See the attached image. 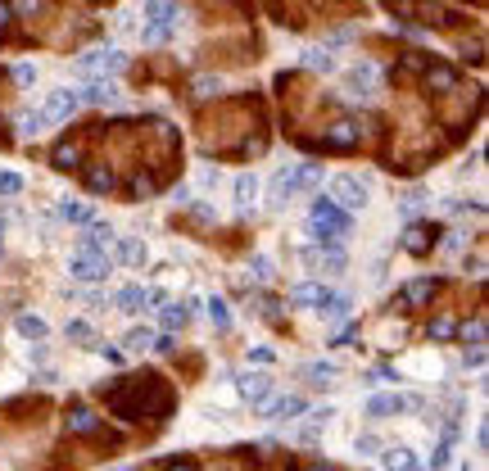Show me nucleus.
Instances as JSON below:
<instances>
[{"mask_svg": "<svg viewBox=\"0 0 489 471\" xmlns=\"http://www.w3.org/2000/svg\"><path fill=\"white\" fill-rule=\"evenodd\" d=\"M313 236L326 240V245H340L349 236V213L340 204H331V200H317L313 204Z\"/></svg>", "mask_w": 489, "mask_h": 471, "instance_id": "1", "label": "nucleus"}, {"mask_svg": "<svg viewBox=\"0 0 489 471\" xmlns=\"http://www.w3.org/2000/svg\"><path fill=\"white\" fill-rule=\"evenodd\" d=\"M145 18H150V28H145V41H168L177 28V0H145Z\"/></svg>", "mask_w": 489, "mask_h": 471, "instance_id": "2", "label": "nucleus"}, {"mask_svg": "<svg viewBox=\"0 0 489 471\" xmlns=\"http://www.w3.org/2000/svg\"><path fill=\"white\" fill-rule=\"evenodd\" d=\"M68 272L77 281H91V286H95V281H104L109 272H114V263H109V254H100V250H77L72 263H68Z\"/></svg>", "mask_w": 489, "mask_h": 471, "instance_id": "3", "label": "nucleus"}, {"mask_svg": "<svg viewBox=\"0 0 489 471\" xmlns=\"http://www.w3.org/2000/svg\"><path fill=\"white\" fill-rule=\"evenodd\" d=\"M122 64H127V59H122V51H114V46H109V51H91V55L77 59V68L87 73V78H109V73H122Z\"/></svg>", "mask_w": 489, "mask_h": 471, "instance_id": "4", "label": "nucleus"}, {"mask_svg": "<svg viewBox=\"0 0 489 471\" xmlns=\"http://www.w3.org/2000/svg\"><path fill=\"white\" fill-rule=\"evenodd\" d=\"M331 204H340L349 213V208H362L367 204V186L358 177H335L331 181Z\"/></svg>", "mask_w": 489, "mask_h": 471, "instance_id": "5", "label": "nucleus"}, {"mask_svg": "<svg viewBox=\"0 0 489 471\" xmlns=\"http://www.w3.org/2000/svg\"><path fill=\"white\" fill-rule=\"evenodd\" d=\"M77 91H68V86H64V91H50V100H45V109H41V114H45V122H64V118H72V114H77Z\"/></svg>", "mask_w": 489, "mask_h": 471, "instance_id": "6", "label": "nucleus"}, {"mask_svg": "<svg viewBox=\"0 0 489 471\" xmlns=\"http://www.w3.org/2000/svg\"><path fill=\"white\" fill-rule=\"evenodd\" d=\"M158 300H163V295H158V290H141V286H127V290H122L118 295V300H114V308H118V313H141V308H150V304H158Z\"/></svg>", "mask_w": 489, "mask_h": 471, "instance_id": "7", "label": "nucleus"}, {"mask_svg": "<svg viewBox=\"0 0 489 471\" xmlns=\"http://www.w3.org/2000/svg\"><path fill=\"white\" fill-rule=\"evenodd\" d=\"M240 394L249 403H263L267 394H272V376H267V371H244V376H240Z\"/></svg>", "mask_w": 489, "mask_h": 471, "instance_id": "8", "label": "nucleus"}, {"mask_svg": "<svg viewBox=\"0 0 489 471\" xmlns=\"http://www.w3.org/2000/svg\"><path fill=\"white\" fill-rule=\"evenodd\" d=\"M403 408H408V399H403V394H376V399H367V417H399Z\"/></svg>", "mask_w": 489, "mask_h": 471, "instance_id": "9", "label": "nucleus"}, {"mask_svg": "<svg viewBox=\"0 0 489 471\" xmlns=\"http://www.w3.org/2000/svg\"><path fill=\"white\" fill-rule=\"evenodd\" d=\"M77 100H91V105H114V100H118V86L109 82V78H95V82H87V91H77Z\"/></svg>", "mask_w": 489, "mask_h": 471, "instance_id": "10", "label": "nucleus"}, {"mask_svg": "<svg viewBox=\"0 0 489 471\" xmlns=\"http://www.w3.org/2000/svg\"><path fill=\"white\" fill-rule=\"evenodd\" d=\"M326 295H331L326 286H317V281H303V286L290 290V300H295L299 308H322V304H326Z\"/></svg>", "mask_w": 489, "mask_h": 471, "instance_id": "11", "label": "nucleus"}, {"mask_svg": "<svg viewBox=\"0 0 489 471\" xmlns=\"http://www.w3.org/2000/svg\"><path fill=\"white\" fill-rule=\"evenodd\" d=\"M290 200H295V177H290V168H281L276 177H272V200H267V204H272V208H286Z\"/></svg>", "mask_w": 489, "mask_h": 471, "instance_id": "12", "label": "nucleus"}, {"mask_svg": "<svg viewBox=\"0 0 489 471\" xmlns=\"http://www.w3.org/2000/svg\"><path fill=\"white\" fill-rule=\"evenodd\" d=\"M303 258H308V268H322L326 277H335V272H345V254H340V250H322V254H317V250H308Z\"/></svg>", "mask_w": 489, "mask_h": 471, "instance_id": "13", "label": "nucleus"}, {"mask_svg": "<svg viewBox=\"0 0 489 471\" xmlns=\"http://www.w3.org/2000/svg\"><path fill=\"white\" fill-rule=\"evenodd\" d=\"M114 245H118V263H127V268H141L145 263V245L141 240H131V236H114Z\"/></svg>", "mask_w": 489, "mask_h": 471, "instance_id": "14", "label": "nucleus"}, {"mask_svg": "<svg viewBox=\"0 0 489 471\" xmlns=\"http://www.w3.org/2000/svg\"><path fill=\"white\" fill-rule=\"evenodd\" d=\"M104 245H114V227H109V222H91L87 236H82V250H100L104 254Z\"/></svg>", "mask_w": 489, "mask_h": 471, "instance_id": "15", "label": "nucleus"}, {"mask_svg": "<svg viewBox=\"0 0 489 471\" xmlns=\"http://www.w3.org/2000/svg\"><path fill=\"white\" fill-rule=\"evenodd\" d=\"M349 308H353L349 295H335V290H331V295H326V304L317 308V313H322L326 322H345V317H349Z\"/></svg>", "mask_w": 489, "mask_h": 471, "instance_id": "16", "label": "nucleus"}, {"mask_svg": "<svg viewBox=\"0 0 489 471\" xmlns=\"http://www.w3.org/2000/svg\"><path fill=\"white\" fill-rule=\"evenodd\" d=\"M431 245H435L431 227H408V236H403V250H408V254H426Z\"/></svg>", "mask_w": 489, "mask_h": 471, "instance_id": "17", "label": "nucleus"}, {"mask_svg": "<svg viewBox=\"0 0 489 471\" xmlns=\"http://www.w3.org/2000/svg\"><path fill=\"white\" fill-rule=\"evenodd\" d=\"M381 467L385 471H417V457H412V449H385Z\"/></svg>", "mask_w": 489, "mask_h": 471, "instance_id": "18", "label": "nucleus"}, {"mask_svg": "<svg viewBox=\"0 0 489 471\" xmlns=\"http://www.w3.org/2000/svg\"><path fill=\"white\" fill-rule=\"evenodd\" d=\"M349 82H353V95H372V86H376V68H372V64H353Z\"/></svg>", "mask_w": 489, "mask_h": 471, "instance_id": "19", "label": "nucleus"}, {"mask_svg": "<svg viewBox=\"0 0 489 471\" xmlns=\"http://www.w3.org/2000/svg\"><path fill=\"white\" fill-rule=\"evenodd\" d=\"M254 195H259V177H254V172H240L236 177V204L254 208Z\"/></svg>", "mask_w": 489, "mask_h": 471, "instance_id": "20", "label": "nucleus"}, {"mask_svg": "<svg viewBox=\"0 0 489 471\" xmlns=\"http://www.w3.org/2000/svg\"><path fill=\"white\" fill-rule=\"evenodd\" d=\"M295 413H303V399H295V394H286V399L263 408V417H295Z\"/></svg>", "mask_w": 489, "mask_h": 471, "instance_id": "21", "label": "nucleus"}, {"mask_svg": "<svg viewBox=\"0 0 489 471\" xmlns=\"http://www.w3.org/2000/svg\"><path fill=\"white\" fill-rule=\"evenodd\" d=\"M100 421H95V413H87V408H72L68 413V430L72 435H87V430H95Z\"/></svg>", "mask_w": 489, "mask_h": 471, "instance_id": "22", "label": "nucleus"}, {"mask_svg": "<svg viewBox=\"0 0 489 471\" xmlns=\"http://www.w3.org/2000/svg\"><path fill=\"white\" fill-rule=\"evenodd\" d=\"M190 322V304H168L163 308V331H177V327H186Z\"/></svg>", "mask_w": 489, "mask_h": 471, "instance_id": "23", "label": "nucleus"}, {"mask_svg": "<svg viewBox=\"0 0 489 471\" xmlns=\"http://www.w3.org/2000/svg\"><path fill=\"white\" fill-rule=\"evenodd\" d=\"M426 86H435V91H453L458 73L453 68H431V73H426Z\"/></svg>", "mask_w": 489, "mask_h": 471, "instance_id": "24", "label": "nucleus"}, {"mask_svg": "<svg viewBox=\"0 0 489 471\" xmlns=\"http://www.w3.org/2000/svg\"><path fill=\"white\" fill-rule=\"evenodd\" d=\"M14 327H18V336H28V340H45V322H41V317H32V313H23Z\"/></svg>", "mask_w": 489, "mask_h": 471, "instance_id": "25", "label": "nucleus"}, {"mask_svg": "<svg viewBox=\"0 0 489 471\" xmlns=\"http://www.w3.org/2000/svg\"><path fill=\"white\" fill-rule=\"evenodd\" d=\"M122 344H127L131 354H141V349H150V344H154V331H150V327H131V331H127V340H122Z\"/></svg>", "mask_w": 489, "mask_h": 471, "instance_id": "26", "label": "nucleus"}, {"mask_svg": "<svg viewBox=\"0 0 489 471\" xmlns=\"http://www.w3.org/2000/svg\"><path fill=\"white\" fill-rule=\"evenodd\" d=\"M59 218H64V222H91V208L82 200H64V204H59Z\"/></svg>", "mask_w": 489, "mask_h": 471, "instance_id": "27", "label": "nucleus"}, {"mask_svg": "<svg viewBox=\"0 0 489 471\" xmlns=\"http://www.w3.org/2000/svg\"><path fill=\"white\" fill-rule=\"evenodd\" d=\"M431 295H435V281H412V286L403 290V300H408L412 308H417V304H426V300H431Z\"/></svg>", "mask_w": 489, "mask_h": 471, "instance_id": "28", "label": "nucleus"}, {"mask_svg": "<svg viewBox=\"0 0 489 471\" xmlns=\"http://www.w3.org/2000/svg\"><path fill=\"white\" fill-rule=\"evenodd\" d=\"M82 164V145H59V150H55V168H77Z\"/></svg>", "mask_w": 489, "mask_h": 471, "instance_id": "29", "label": "nucleus"}, {"mask_svg": "<svg viewBox=\"0 0 489 471\" xmlns=\"http://www.w3.org/2000/svg\"><path fill=\"white\" fill-rule=\"evenodd\" d=\"M326 141H331L335 150H349V145L358 141V136H353V127H349V122H335V127H331V136H326Z\"/></svg>", "mask_w": 489, "mask_h": 471, "instance_id": "30", "label": "nucleus"}, {"mask_svg": "<svg viewBox=\"0 0 489 471\" xmlns=\"http://www.w3.org/2000/svg\"><path fill=\"white\" fill-rule=\"evenodd\" d=\"M87 186H91V191H109V186H114V172H109V168H91Z\"/></svg>", "mask_w": 489, "mask_h": 471, "instance_id": "31", "label": "nucleus"}, {"mask_svg": "<svg viewBox=\"0 0 489 471\" xmlns=\"http://www.w3.org/2000/svg\"><path fill=\"white\" fill-rule=\"evenodd\" d=\"M448 457H453V440H439V444H435V453H431V471L448 467Z\"/></svg>", "mask_w": 489, "mask_h": 471, "instance_id": "32", "label": "nucleus"}, {"mask_svg": "<svg viewBox=\"0 0 489 471\" xmlns=\"http://www.w3.org/2000/svg\"><path fill=\"white\" fill-rule=\"evenodd\" d=\"M448 336H458V322H453V317L431 322V340H448Z\"/></svg>", "mask_w": 489, "mask_h": 471, "instance_id": "33", "label": "nucleus"}, {"mask_svg": "<svg viewBox=\"0 0 489 471\" xmlns=\"http://www.w3.org/2000/svg\"><path fill=\"white\" fill-rule=\"evenodd\" d=\"M209 317H213V327H217V331H227V327H231V313H227V304H222V300H209Z\"/></svg>", "mask_w": 489, "mask_h": 471, "instance_id": "34", "label": "nucleus"}, {"mask_svg": "<svg viewBox=\"0 0 489 471\" xmlns=\"http://www.w3.org/2000/svg\"><path fill=\"white\" fill-rule=\"evenodd\" d=\"M249 272H254V281H272V258L254 254V258H249Z\"/></svg>", "mask_w": 489, "mask_h": 471, "instance_id": "35", "label": "nucleus"}, {"mask_svg": "<svg viewBox=\"0 0 489 471\" xmlns=\"http://www.w3.org/2000/svg\"><path fill=\"white\" fill-rule=\"evenodd\" d=\"M308 376H313V386H331L326 376H335V367L331 363H308Z\"/></svg>", "mask_w": 489, "mask_h": 471, "instance_id": "36", "label": "nucleus"}, {"mask_svg": "<svg viewBox=\"0 0 489 471\" xmlns=\"http://www.w3.org/2000/svg\"><path fill=\"white\" fill-rule=\"evenodd\" d=\"M18 191H23L18 172H0V195H18Z\"/></svg>", "mask_w": 489, "mask_h": 471, "instance_id": "37", "label": "nucleus"}, {"mask_svg": "<svg viewBox=\"0 0 489 471\" xmlns=\"http://www.w3.org/2000/svg\"><path fill=\"white\" fill-rule=\"evenodd\" d=\"M458 336H462V340H471V344H485V322H471V327H458Z\"/></svg>", "mask_w": 489, "mask_h": 471, "instance_id": "38", "label": "nucleus"}, {"mask_svg": "<svg viewBox=\"0 0 489 471\" xmlns=\"http://www.w3.org/2000/svg\"><path fill=\"white\" fill-rule=\"evenodd\" d=\"M303 64H308V68H322V73H331V68H335V59H331V55H322V51H313L308 59H303Z\"/></svg>", "mask_w": 489, "mask_h": 471, "instance_id": "39", "label": "nucleus"}, {"mask_svg": "<svg viewBox=\"0 0 489 471\" xmlns=\"http://www.w3.org/2000/svg\"><path fill=\"white\" fill-rule=\"evenodd\" d=\"M18 127L28 132V136H32V132H41V127H45V114H23V118H18Z\"/></svg>", "mask_w": 489, "mask_h": 471, "instance_id": "40", "label": "nucleus"}, {"mask_svg": "<svg viewBox=\"0 0 489 471\" xmlns=\"http://www.w3.org/2000/svg\"><path fill=\"white\" fill-rule=\"evenodd\" d=\"M14 78H18V86H32V82H36V68H32V64H18Z\"/></svg>", "mask_w": 489, "mask_h": 471, "instance_id": "41", "label": "nucleus"}, {"mask_svg": "<svg viewBox=\"0 0 489 471\" xmlns=\"http://www.w3.org/2000/svg\"><path fill=\"white\" fill-rule=\"evenodd\" d=\"M14 5H18V14H41L45 0H14Z\"/></svg>", "mask_w": 489, "mask_h": 471, "instance_id": "42", "label": "nucleus"}, {"mask_svg": "<svg viewBox=\"0 0 489 471\" xmlns=\"http://www.w3.org/2000/svg\"><path fill=\"white\" fill-rule=\"evenodd\" d=\"M87 336H91L87 322H68V340H87Z\"/></svg>", "mask_w": 489, "mask_h": 471, "instance_id": "43", "label": "nucleus"}, {"mask_svg": "<svg viewBox=\"0 0 489 471\" xmlns=\"http://www.w3.org/2000/svg\"><path fill=\"white\" fill-rule=\"evenodd\" d=\"M150 349H158V354H173V349H177V340H173V336H158V340L150 344Z\"/></svg>", "mask_w": 489, "mask_h": 471, "instance_id": "44", "label": "nucleus"}, {"mask_svg": "<svg viewBox=\"0 0 489 471\" xmlns=\"http://www.w3.org/2000/svg\"><path fill=\"white\" fill-rule=\"evenodd\" d=\"M485 363V344H471V354H467V367H480Z\"/></svg>", "mask_w": 489, "mask_h": 471, "instance_id": "45", "label": "nucleus"}, {"mask_svg": "<svg viewBox=\"0 0 489 471\" xmlns=\"http://www.w3.org/2000/svg\"><path fill=\"white\" fill-rule=\"evenodd\" d=\"M381 444H376V435H358V453H376Z\"/></svg>", "mask_w": 489, "mask_h": 471, "instance_id": "46", "label": "nucleus"}, {"mask_svg": "<svg viewBox=\"0 0 489 471\" xmlns=\"http://www.w3.org/2000/svg\"><path fill=\"white\" fill-rule=\"evenodd\" d=\"M5 23H9V5H5V0H0V28H5Z\"/></svg>", "mask_w": 489, "mask_h": 471, "instance_id": "47", "label": "nucleus"}, {"mask_svg": "<svg viewBox=\"0 0 489 471\" xmlns=\"http://www.w3.org/2000/svg\"><path fill=\"white\" fill-rule=\"evenodd\" d=\"M168 471H195L190 462H173V467H168Z\"/></svg>", "mask_w": 489, "mask_h": 471, "instance_id": "48", "label": "nucleus"}, {"mask_svg": "<svg viewBox=\"0 0 489 471\" xmlns=\"http://www.w3.org/2000/svg\"><path fill=\"white\" fill-rule=\"evenodd\" d=\"M313 471H331V467H313Z\"/></svg>", "mask_w": 489, "mask_h": 471, "instance_id": "49", "label": "nucleus"}, {"mask_svg": "<svg viewBox=\"0 0 489 471\" xmlns=\"http://www.w3.org/2000/svg\"><path fill=\"white\" fill-rule=\"evenodd\" d=\"M217 471H231V467H217Z\"/></svg>", "mask_w": 489, "mask_h": 471, "instance_id": "50", "label": "nucleus"}]
</instances>
